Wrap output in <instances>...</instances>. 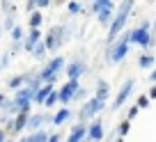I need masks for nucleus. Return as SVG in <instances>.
I'll return each instance as SVG.
<instances>
[{
    "instance_id": "nucleus-1",
    "label": "nucleus",
    "mask_w": 156,
    "mask_h": 142,
    "mask_svg": "<svg viewBox=\"0 0 156 142\" xmlns=\"http://www.w3.org/2000/svg\"><path fill=\"white\" fill-rule=\"evenodd\" d=\"M133 12V0H122V5H119V12H115V16H112L110 25H108V44H112V41L119 37V32L124 30V25H126L129 16H131Z\"/></svg>"
},
{
    "instance_id": "nucleus-2",
    "label": "nucleus",
    "mask_w": 156,
    "mask_h": 142,
    "mask_svg": "<svg viewBox=\"0 0 156 142\" xmlns=\"http://www.w3.org/2000/svg\"><path fill=\"white\" fill-rule=\"evenodd\" d=\"M69 37L67 28H62V25H53V28L48 30V34L44 37V46H46V53H55V50L62 48L64 39Z\"/></svg>"
},
{
    "instance_id": "nucleus-3",
    "label": "nucleus",
    "mask_w": 156,
    "mask_h": 142,
    "mask_svg": "<svg viewBox=\"0 0 156 142\" xmlns=\"http://www.w3.org/2000/svg\"><path fill=\"white\" fill-rule=\"evenodd\" d=\"M103 108H106V101H101V99H97V96L87 99V101L80 106V110H78V122H80V124L90 122V119L97 117V115L101 113Z\"/></svg>"
},
{
    "instance_id": "nucleus-4",
    "label": "nucleus",
    "mask_w": 156,
    "mask_h": 142,
    "mask_svg": "<svg viewBox=\"0 0 156 142\" xmlns=\"http://www.w3.org/2000/svg\"><path fill=\"white\" fill-rule=\"evenodd\" d=\"M131 44H138L140 48H149L151 46V34H149V23H140L138 28H133L131 34Z\"/></svg>"
},
{
    "instance_id": "nucleus-5",
    "label": "nucleus",
    "mask_w": 156,
    "mask_h": 142,
    "mask_svg": "<svg viewBox=\"0 0 156 142\" xmlns=\"http://www.w3.org/2000/svg\"><path fill=\"white\" fill-rule=\"evenodd\" d=\"M28 117H30V113H19V115H14V117H9L5 122V133L7 135H19L21 131H25V124H28Z\"/></svg>"
},
{
    "instance_id": "nucleus-6",
    "label": "nucleus",
    "mask_w": 156,
    "mask_h": 142,
    "mask_svg": "<svg viewBox=\"0 0 156 142\" xmlns=\"http://www.w3.org/2000/svg\"><path fill=\"white\" fill-rule=\"evenodd\" d=\"M133 87H136V80H133V78H126V80H124L122 89L117 92L115 101H112V106H110V110H112V113H117V110H119V108H122V106H124V103H126V99L131 96Z\"/></svg>"
},
{
    "instance_id": "nucleus-7",
    "label": "nucleus",
    "mask_w": 156,
    "mask_h": 142,
    "mask_svg": "<svg viewBox=\"0 0 156 142\" xmlns=\"http://www.w3.org/2000/svg\"><path fill=\"white\" fill-rule=\"evenodd\" d=\"M78 87H80L78 80H67V83L58 89V103H62V108H67L69 103H71V96H73V92H76Z\"/></svg>"
},
{
    "instance_id": "nucleus-8",
    "label": "nucleus",
    "mask_w": 156,
    "mask_h": 142,
    "mask_svg": "<svg viewBox=\"0 0 156 142\" xmlns=\"http://www.w3.org/2000/svg\"><path fill=\"white\" fill-rule=\"evenodd\" d=\"M87 142H103V119L94 117L92 124H87V133H85Z\"/></svg>"
},
{
    "instance_id": "nucleus-9",
    "label": "nucleus",
    "mask_w": 156,
    "mask_h": 142,
    "mask_svg": "<svg viewBox=\"0 0 156 142\" xmlns=\"http://www.w3.org/2000/svg\"><path fill=\"white\" fill-rule=\"evenodd\" d=\"M64 64H67V60H64L62 55H55V57L51 60V62H48V64H46V67L37 74V78H39V80H44L46 76H51V74H60V71L64 69Z\"/></svg>"
},
{
    "instance_id": "nucleus-10",
    "label": "nucleus",
    "mask_w": 156,
    "mask_h": 142,
    "mask_svg": "<svg viewBox=\"0 0 156 142\" xmlns=\"http://www.w3.org/2000/svg\"><path fill=\"white\" fill-rule=\"evenodd\" d=\"M46 122H51V115H46V113H30V117H28V124H25V131H30V133H34V131H41V126H44Z\"/></svg>"
},
{
    "instance_id": "nucleus-11",
    "label": "nucleus",
    "mask_w": 156,
    "mask_h": 142,
    "mask_svg": "<svg viewBox=\"0 0 156 142\" xmlns=\"http://www.w3.org/2000/svg\"><path fill=\"white\" fill-rule=\"evenodd\" d=\"M41 39V30L39 28H30V32L23 37V41H21V46H23V50L25 53H32V48H34V44Z\"/></svg>"
},
{
    "instance_id": "nucleus-12",
    "label": "nucleus",
    "mask_w": 156,
    "mask_h": 142,
    "mask_svg": "<svg viewBox=\"0 0 156 142\" xmlns=\"http://www.w3.org/2000/svg\"><path fill=\"white\" fill-rule=\"evenodd\" d=\"M85 133H87V124H73L71 126V131H69V137H67V142H83L85 140Z\"/></svg>"
},
{
    "instance_id": "nucleus-13",
    "label": "nucleus",
    "mask_w": 156,
    "mask_h": 142,
    "mask_svg": "<svg viewBox=\"0 0 156 142\" xmlns=\"http://www.w3.org/2000/svg\"><path fill=\"white\" fill-rule=\"evenodd\" d=\"M71 117H73V110L69 108H60L58 113L51 117V124H55V126H62V124H67V122H71Z\"/></svg>"
},
{
    "instance_id": "nucleus-14",
    "label": "nucleus",
    "mask_w": 156,
    "mask_h": 142,
    "mask_svg": "<svg viewBox=\"0 0 156 142\" xmlns=\"http://www.w3.org/2000/svg\"><path fill=\"white\" fill-rule=\"evenodd\" d=\"M85 71H87V67H85L83 62H71L67 67V80H78Z\"/></svg>"
},
{
    "instance_id": "nucleus-15",
    "label": "nucleus",
    "mask_w": 156,
    "mask_h": 142,
    "mask_svg": "<svg viewBox=\"0 0 156 142\" xmlns=\"http://www.w3.org/2000/svg\"><path fill=\"white\" fill-rule=\"evenodd\" d=\"M53 89H55V85H46V83H44L41 87L37 89V92H34V96H32V103H37V106H44V99L48 96V94L53 92Z\"/></svg>"
},
{
    "instance_id": "nucleus-16",
    "label": "nucleus",
    "mask_w": 156,
    "mask_h": 142,
    "mask_svg": "<svg viewBox=\"0 0 156 142\" xmlns=\"http://www.w3.org/2000/svg\"><path fill=\"white\" fill-rule=\"evenodd\" d=\"M28 78H30V74H19V76H14V78L7 80V87L9 89H21L25 83H28Z\"/></svg>"
},
{
    "instance_id": "nucleus-17",
    "label": "nucleus",
    "mask_w": 156,
    "mask_h": 142,
    "mask_svg": "<svg viewBox=\"0 0 156 142\" xmlns=\"http://www.w3.org/2000/svg\"><path fill=\"white\" fill-rule=\"evenodd\" d=\"M97 99H101V101H108V96H110V85L106 83V80H99L97 83V94H94Z\"/></svg>"
},
{
    "instance_id": "nucleus-18",
    "label": "nucleus",
    "mask_w": 156,
    "mask_h": 142,
    "mask_svg": "<svg viewBox=\"0 0 156 142\" xmlns=\"http://www.w3.org/2000/svg\"><path fill=\"white\" fill-rule=\"evenodd\" d=\"M30 55H32V57L37 60V62H41V60H44L46 55H48V53H46V46H44V41H37V44H34V48H32V53H30Z\"/></svg>"
},
{
    "instance_id": "nucleus-19",
    "label": "nucleus",
    "mask_w": 156,
    "mask_h": 142,
    "mask_svg": "<svg viewBox=\"0 0 156 142\" xmlns=\"http://www.w3.org/2000/svg\"><path fill=\"white\" fill-rule=\"evenodd\" d=\"M101 9H112V0H92V12L99 14Z\"/></svg>"
},
{
    "instance_id": "nucleus-20",
    "label": "nucleus",
    "mask_w": 156,
    "mask_h": 142,
    "mask_svg": "<svg viewBox=\"0 0 156 142\" xmlns=\"http://www.w3.org/2000/svg\"><path fill=\"white\" fill-rule=\"evenodd\" d=\"M112 16H115V12H112V9H101V12L97 14V21H99L101 25H110Z\"/></svg>"
},
{
    "instance_id": "nucleus-21",
    "label": "nucleus",
    "mask_w": 156,
    "mask_h": 142,
    "mask_svg": "<svg viewBox=\"0 0 156 142\" xmlns=\"http://www.w3.org/2000/svg\"><path fill=\"white\" fill-rule=\"evenodd\" d=\"M48 140V133L41 128V131H34V133H30L28 137H25V142H46Z\"/></svg>"
},
{
    "instance_id": "nucleus-22",
    "label": "nucleus",
    "mask_w": 156,
    "mask_h": 142,
    "mask_svg": "<svg viewBox=\"0 0 156 142\" xmlns=\"http://www.w3.org/2000/svg\"><path fill=\"white\" fill-rule=\"evenodd\" d=\"M154 55L151 53H145V55H140V57H138V67L140 69H149V67H154Z\"/></svg>"
},
{
    "instance_id": "nucleus-23",
    "label": "nucleus",
    "mask_w": 156,
    "mask_h": 142,
    "mask_svg": "<svg viewBox=\"0 0 156 142\" xmlns=\"http://www.w3.org/2000/svg\"><path fill=\"white\" fill-rule=\"evenodd\" d=\"M129 131H131V122H129V119H124L122 124H117L115 135H117V137H126V135H129Z\"/></svg>"
},
{
    "instance_id": "nucleus-24",
    "label": "nucleus",
    "mask_w": 156,
    "mask_h": 142,
    "mask_svg": "<svg viewBox=\"0 0 156 142\" xmlns=\"http://www.w3.org/2000/svg\"><path fill=\"white\" fill-rule=\"evenodd\" d=\"M41 21H44V16H41V12H30V28H39L41 25Z\"/></svg>"
},
{
    "instance_id": "nucleus-25",
    "label": "nucleus",
    "mask_w": 156,
    "mask_h": 142,
    "mask_svg": "<svg viewBox=\"0 0 156 142\" xmlns=\"http://www.w3.org/2000/svg\"><path fill=\"white\" fill-rule=\"evenodd\" d=\"M83 99H87V89L80 85V87L73 92V96H71V103H76V101H83Z\"/></svg>"
},
{
    "instance_id": "nucleus-26",
    "label": "nucleus",
    "mask_w": 156,
    "mask_h": 142,
    "mask_svg": "<svg viewBox=\"0 0 156 142\" xmlns=\"http://www.w3.org/2000/svg\"><path fill=\"white\" fill-rule=\"evenodd\" d=\"M55 103H58V89H53V92L44 99V106H46V108H53Z\"/></svg>"
},
{
    "instance_id": "nucleus-27",
    "label": "nucleus",
    "mask_w": 156,
    "mask_h": 142,
    "mask_svg": "<svg viewBox=\"0 0 156 142\" xmlns=\"http://www.w3.org/2000/svg\"><path fill=\"white\" fill-rule=\"evenodd\" d=\"M9 32H12V39L14 41H23V28H21V25H14Z\"/></svg>"
},
{
    "instance_id": "nucleus-28",
    "label": "nucleus",
    "mask_w": 156,
    "mask_h": 142,
    "mask_svg": "<svg viewBox=\"0 0 156 142\" xmlns=\"http://www.w3.org/2000/svg\"><path fill=\"white\" fill-rule=\"evenodd\" d=\"M2 9H5V14H7V16H12V14L16 16V7L12 5L9 0H2Z\"/></svg>"
},
{
    "instance_id": "nucleus-29",
    "label": "nucleus",
    "mask_w": 156,
    "mask_h": 142,
    "mask_svg": "<svg viewBox=\"0 0 156 142\" xmlns=\"http://www.w3.org/2000/svg\"><path fill=\"white\" fill-rule=\"evenodd\" d=\"M136 106L140 110H145V108H149V99H147V94H142V96H138V101H136Z\"/></svg>"
},
{
    "instance_id": "nucleus-30",
    "label": "nucleus",
    "mask_w": 156,
    "mask_h": 142,
    "mask_svg": "<svg viewBox=\"0 0 156 142\" xmlns=\"http://www.w3.org/2000/svg\"><path fill=\"white\" fill-rule=\"evenodd\" d=\"M12 57H14V55H12L9 50H7V53L0 57V71H2V69H7V64H9V60H12Z\"/></svg>"
},
{
    "instance_id": "nucleus-31",
    "label": "nucleus",
    "mask_w": 156,
    "mask_h": 142,
    "mask_svg": "<svg viewBox=\"0 0 156 142\" xmlns=\"http://www.w3.org/2000/svg\"><path fill=\"white\" fill-rule=\"evenodd\" d=\"M67 12H69V14H78V12H80V5H78V2H76V0H71V2H69V5H67Z\"/></svg>"
},
{
    "instance_id": "nucleus-32",
    "label": "nucleus",
    "mask_w": 156,
    "mask_h": 142,
    "mask_svg": "<svg viewBox=\"0 0 156 142\" xmlns=\"http://www.w3.org/2000/svg\"><path fill=\"white\" fill-rule=\"evenodd\" d=\"M14 25H16V16L12 14V16H7V19H5V25H2V28H5V30H12Z\"/></svg>"
},
{
    "instance_id": "nucleus-33",
    "label": "nucleus",
    "mask_w": 156,
    "mask_h": 142,
    "mask_svg": "<svg viewBox=\"0 0 156 142\" xmlns=\"http://www.w3.org/2000/svg\"><path fill=\"white\" fill-rule=\"evenodd\" d=\"M138 113H140V108H138V106H131V108H129V113H126V119H129V122H131V119H136Z\"/></svg>"
},
{
    "instance_id": "nucleus-34",
    "label": "nucleus",
    "mask_w": 156,
    "mask_h": 142,
    "mask_svg": "<svg viewBox=\"0 0 156 142\" xmlns=\"http://www.w3.org/2000/svg\"><path fill=\"white\" fill-rule=\"evenodd\" d=\"M7 106H9V99L5 94H0V110H7Z\"/></svg>"
},
{
    "instance_id": "nucleus-35",
    "label": "nucleus",
    "mask_w": 156,
    "mask_h": 142,
    "mask_svg": "<svg viewBox=\"0 0 156 142\" xmlns=\"http://www.w3.org/2000/svg\"><path fill=\"white\" fill-rule=\"evenodd\" d=\"M25 9H28V14L34 12V9H37V2H34V0H25Z\"/></svg>"
},
{
    "instance_id": "nucleus-36",
    "label": "nucleus",
    "mask_w": 156,
    "mask_h": 142,
    "mask_svg": "<svg viewBox=\"0 0 156 142\" xmlns=\"http://www.w3.org/2000/svg\"><path fill=\"white\" fill-rule=\"evenodd\" d=\"M46 142H62V135H60V133H51Z\"/></svg>"
},
{
    "instance_id": "nucleus-37",
    "label": "nucleus",
    "mask_w": 156,
    "mask_h": 142,
    "mask_svg": "<svg viewBox=\"0 0 156 142\" xmlns=\"http://www.w3.org/2000/svg\"><path fill=\"white\" fill-rule=\"evenodd\" d=\"M147 99H149V101H154V99H156V85H151V87H149V92H147Z\"/></svg>"
},
{
    "instance_id": "nucleus-38",
    "label": "nucleus",
    "mask_w": 156,
    "mask_h": 142,
    "mask_svg": "<svg viewBox=\"0 0 156 142\" xmlns=\"http://www.w3.org/2000/svg\"><path fill=\"white\" fill-rule=\"evenodd\" d=\"M34 2H37L39 9H44V7H48V5H51V0H34Z\"/></svg>"
},
{
    "instance_id": "nucleus-39",
    "label": "nucleus",
    "mask_w": 156,
    "mask_h": 142,
    "mask_svg": "<svg viewBox=\"0 0 156 142\" xmlns=\"http://www.w3.org/2000/svg\"><path fill=\"white\" fill-rule=\"evenodd\" d=\"M7 140V133H5V128H0V142H5Z\"/></svg>"
},
{
    "instance_id": "nucleus-40",
    "label": "nucleus",
    "mask_w": 156,
    "mask_h": 142,
    "mask_svg": "<svg viewBox=\"0 0 156 142\" xmlns=\"http://www.w3.org/2000/svg\"><path fill=\"white\" fill-rule=\"evenodd\" d=\"M149 80H151V83H156V69H151V74H149Z\"/></svg>"
},
{
    "instance_id": "nucleus-41",
    "label": "nucleus",
    "mask_w": 156,
    "mask_h": 142,
    "mask_svg": "<svg viewBox=\"0 0 156 142\" xmlns=\"http://www.w3.org/2000/svg\"><path fill=\"white\" fill-rule=\"evenodd\" d=\"M115 142H124V137H115Z\"/></svg>"
},
{
    "instance_id": "nucleus-42",
    "label": "nucleus",
    "mask_w": 156,
    "mask_h": 142,
    "mask_svg": "<svg viewBox=\"0 0 156 142\" xmlns=\"http://www.w3.org/2000/svg\"><path fill=\"white\" fill-rule=\"evenodd\" d=\"M14 142H25V137H21V140H14Z\"/></svg>"
},
{
    "instance_id": "nucleus-43",
    "label": "nucleus",
    "mask_w": 156,
    "mask_h": 142,
    "mask_svg": "<svg viewBox=\"0 0 156 142\" xmlns=\"http://www.w3.org/2000/svg\"><path fill=\"white\" fill-rule=\"evenodd\" d=\"M5 142H14V140H9V137H7V140H5Z\"/></svg>"
},
{
    "instance_id": "nucleus-44",
    "label": "nucleus",
    "mask_w": 156,
    "mask_h": 142,
    "mask_svg": "<svg viewBox=\"0 0 156 142\" xmlns=\"http://www.w3.org/2000/svg\"><path fill=\"white\" fill-rule=\"evenodd\" d=\"M0 32H2V28H0Z\"/></svg>"
}]
</instances>
